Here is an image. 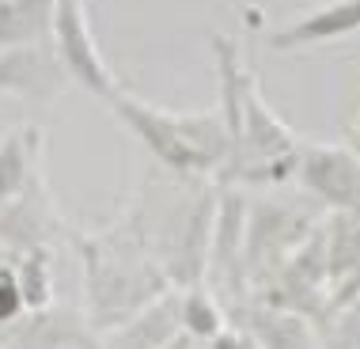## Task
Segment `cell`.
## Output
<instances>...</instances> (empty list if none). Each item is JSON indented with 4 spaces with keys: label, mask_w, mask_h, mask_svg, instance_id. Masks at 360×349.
Masks as SVG:
<instances>
[{
    "label": "cell",
    "mask_w": 360,
    "mask_h": 349,
    "mask_svg": "<svg viewBox=\"0 0 360 349\" xmlns=\"http://www.w3.org/2000/svg\"><path fill=\"white\" fill-rule=\"evenodd\" d=\"M15 281L19 293H23L27 312H38V307H50L53 300V277H50V250H31V255L15 258Z\"/></svg>",
    "instance_id": "2e32d148"
},
{
    "label": "cell",
    "mask_w": 360,
    "mask_h": 349,
    "mask_svg": "<svg viewBox=\"0 0 360 349\" xmlns=\"http://www.w3.org/2000/svg\"><path fill=\"white\" fill-rule=\"evenodd\" d=\"M57 84H61V69L42 46H15V50L0 53V87L4 91L46 99V95H53Z\"/></svg>",
    "instance_id": "8fae6325"
},
{
    "label": "cell",
    "mask_w": 360,
    "mask_h": 349,
    "mask_svg": "<svg viewBox=\"0 0 360 349\" xmlns=\"http://www.w3.org/2000/svg\"><path fill=\"white\" fill-rule=\"evenodd\" d=\"M356 27H360V0H342V4L311 12L307 19H300L296 27L274 34V46L277 50H288V46H304V42H326V38L356 31Z\"/></svg>",
    "instance_id": "7c38bea8"
},
{
    "label": "cell",
    "mask_w": 360,
    "mask_h": 349,
    "mask_svg": "<svg viewBox=\"0 0 360 349\" xmlns=\"http://www.w3.org/2000/svg\"><path fill=\"white\" fill-rule=\"evenodd\" d=\"M247 217L250 205L236 190H224L217 220H212V247H209V281H217L228 293H239L247 281L243 274V255H247Z\"/></svg>",
    "instance_id": "5b68a950"
},
{
    "label": "cell",
    "mask_w": 360,
    "mask_h": 349,
    "mask_svg": "<svg viewBox=\"0 0 360 349\" xmlns=\"http://www.w3.org/2000/svg\"><path fill=\"white\" fill-rule=\"evenodd\" d=\"M179 315H182V334L201 338V342H212V338H220L228 331L224 307L217 304V296L205 285L179 288Z\"/></svg>",
    "instance_id": "5bb4252c"
},
{
    "label": "cell",
    "mask_w": 360,
    "mask_h": 349,
    "mask_svg": "<svg viewBox=\"0 0 360 349\" xmlns=\"http://www.w3.org/2000/svg\"><path fill=\"white\" fill-rule=\"evenodd\" d=\"M236 331H243L258 349H319V338L304 312L277 307L269 300H247L236 304Z\"/></svg>",
    "instance_id": "52a82bcc"
},
{
    "label": "cell",
    "mask_w": 360,
    "mask_h": 349,
    "mask_svg": "<svg viewBox=\"0 0 360 349\" xmlns=\"http://www.w3.org/2000/svg\"><path fill=\"white\" fill-rule=\"evenodd\" d=\"M27 137L31 133H12V137L0 144V205L19 198L34 182V160H31L34 141L27 144Z\"/></svg>",
    "instance_id": "9a60e30c"
},
{
    "label": "cell",
    "mask_w": 360,
    "mask_h": 349,
    "mask_svg": "<svg viewBox=\"0 0 360 349\" xmlns=\"http://www.w3.org/2000/svg\"><path fill=\"white\" fill-rule=\"evenodd\" d=\"M167 349H212L209 342H201V338H190V334H179Z\"/></svg>",
    "instance_id": "d6986e66"
},
{
    "label": "cell",
    "mask_w": 360,
    "mask_h": 349,
    "mask_svg": "<svg viewBox=\"0 0 360 349\" xmlns=\"http://www.w3.org/2000/svg\"><path fill=\"white\" fill-rule=\"evenodd\" d=\"M182 334V315H179V288L152 300L144 312H137L125 326L114 331L122 349H167Z\"/></svg>",
    "instance_id": "30bf717a"
},
{
    "label": "cell",
    "mask_w": 360,
    "mask_h": 349,
    "mask_svg": "<svg viewBox=\"0 0 360 349\" xmlns=\"http://www.w3.org/2000/svg\"><path fill=\"white\" fill-rule=\"evenodd\" d=\"M53 31H57L61 65L69 69V76H76L84 87H91L95 95H110V76H106V65L99 61V50H95V42H91L80 0H57Z\"/></svg>",
    "instance_id": "8992f818"
},
{
    "label": "cell",
    "mask_w": 360,
    "mask_h": 349,
    "mask_svg": "<svg viewBox=\"0 0 360 349\" xmlns=\"http://www.w3.org/2000/svg\"><path fill=\"white\" fill-rule=\"evenodd\" d=\"M307 228L300 217H292L288 205H258L247 217V255H243V274L247 277H274L296 243H304Z\"/></svg>",
    "instance_id": "3957f363"
},
{
    "label": "cell",
    "mask_w": 360,
    "mask_h": 349,
    "mask_svg": "<svg viewBox=\"0 0 360 349\" xmlns=\"http://www.w3.org/2000/svg\"><path fill=\"white\" fill-rule=\"evenodd\" d=\"M23 312H27V304H23V293H19L15 266H4V262H0V326H8Z\"/></svg>",
    "instance_id": "e0dca14e"
},
{
    "label": "cell",
    "mask_w": 360,
    "mask_h": 349,
    "mask_svg": "<svg viewBox=\"0 0 360 349\" xmlns=\"http://www.w3.org/2000/svg\"><path fill=\"white\" fill-rule=\"evenodd\" d=\"M114 110H118V118L137 133L141 144L163 163V167H171V171H201V163L193 160L190 144L182 141V129H179L174 118L155 114L152 106H141V103L125 99V95H114Z\"/></svg>",
    "instance_id": "ba28073f"
},
{
    "label": "cell",
    "mask_w": 360,
    "mask_h": 349,
    "mask_svg": "<svg viewBox=\"0 0 360 349\" xmlns=\"http://www.w3.org/2000/svg\"><path fill=\"white\" fill-rule=\"evenodd\" d=\"M0 349H99L91 319L72 307H38L0 326Z\"/></svg>",
    "instance_id": "7a4b0ae2"
},
{
    "label": "cell",
    "mask_w": 360,
    "mask_h": 349,
    "mask_svg": "<svg viewBox=\"0 0 360 349\" xmlns=\"http://www.w3.org/2000/svg\"><path fill=\"white\" fill-rule=\"evenodd\" d=\"M57 236H61V220L53 217L38 182L0 205V247L12 250L15 258L31 255V250H50Z\"/></svg>",
    "instance_id": "277c9868"
},
{
    "label": "cell",
    "mask_w": 360,
    "mask_h": 349,
    "mask_svg": "<svg viewBox=\"0 0 360 349\" xmlns=\"http://www.w3.org/2000/svg\"><path fill=\"white\" fill-rule=\"evenodd\" d=\"M209 345H212V349H258L243 331H236V326H228V331H224L220 338H212Z\"/></svg>",
    "instance_id": "ac0fdd59"
},
{
    "label": "cell",
    "mask_w": 360,
    "mask_h": 349,
    "mask_svg": "<svg viewBox=\"0 0 360 349\" xmlns=\"http://www.w3.org/2000/svg\"><path fill=\"white\" fill-rule=\"evenodd\" d=\"M300 179L311 193H319L330 205L360 209V167L345 152L334 148H311L300 160Z\"/></svg>",
    "instance_id": "9c48e42d"
},
{
    "label": "cell",
    "mask_w": 360,
    "mask_h": 349,
    "mask_svg": "<svg viewBox=\"0 0 360 349\" xmlns=\"http://www.w3.org/2000/svg\"><path fill=\"white\" fill-rule=\"evenodd\" d=\"M57 0H0V46H31L53 23Z\"/></svg>",
    "instance_id": "4fadbf2b"
},
{
    "label": "cell",
    "mask_w": 360,
    "mask_h": 349,
    "mask_svg": "<svg viewBox=\"0 0 360 349\" xmlns=\"http://www.w3.org/2000/svg\"><path fill=\"white\" fill-rule=\"evenodd\" d=\"M87 285V319L95 331H118L137 312L171 293V277L152 255L144 228H110L76 239Z\"/></svg>",
    "instance_id": "6da1fadb"
}]
</instances>
